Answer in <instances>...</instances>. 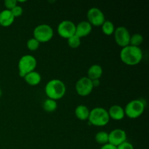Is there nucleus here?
Segmentation results:
<instances>
[{"instance_id": "nucleus-1", "label": "nucleus", "mask_w": 149, "mask_h": 149, "mask_svg": "<svg viewBox=\"0 0 149 149\" xmlns=\"http://www.w3.org/2000/svg\"><path fill=\"white\" fill-rule=\"evenodd\" d=\"M143 57V54L140 47L128 45L121 49V61L124 63L130 66H134L139 64L142 61Z\"/></svg>"}, {"instance_id": "nucleus-2", "label": "nucleus", "mask_w": 149, "mask_h": 149, "mask_svg": "<svg viewBox=\"0 0 149 149\" xmlns=\"http://www.w3.org/2000/svg\"><path fill=\"white\" fill-rule=\"evenodd\" d=\"M45 92L48 98L58 100L62 98L66 92V87L63 81L61 79L49 80L45 87Z\"/></svg>"}, {"instance_id": "nucleus-3", "label": "nucleus", "mask_w": 149, "mask_h": 149, "mask_svg": "<svg viewBox=\"0 0 149 149\" xmlns=\"http://www.w3.org/2000/svg\"><path fill=\"white\" fill-rule=\"evenodd\" d=\"M88 120L94 126L104 127L109 123L110 117L106 109L102 107H96L90 111Z\"/></svg>"}, {"instance_id": "nucleus-4", "label": "nucleus", "mask_w": 149, "mask_h": 149, "mask_svg": "<svg viewBox=\"0 0 149 149\" xmlns=\"http://www.w3.org/2000/svg\"><path fill=\"white\" fill-rule=\"evenodd\" d=\"M37 65V61L34 56L31 55H23L18 61V72L20 77H24L29 73L35 71Z\"/></svg>"}, {"instance_id": "nucleus-5", "label": "nucleus", "mask_w": 149, "mask_h": 149, "mask_svg": "<svg viewBox=\"0 0 149 149\" xmlns=\"http://www.w3.org/2000/svg\"><path fill=\"white\" fill-rule=\"evenodd\" d=\"M125 110V116L132 119L140 117L145 111V104L141 100L135 99L130 101L126 105Z\"/></svg>"}, {"instance_id": "nucleus-6", "label": "nucleus", "mask_w": 149, "mask_h": 149, "mask_svg": "<svg viewBox=\"0 0 149 149\" xmlns=\"http://www.w3.org/2000/svg\"><path fill=\"white\" fill-rule=\"evenodd\" d=\"M33 38L39 43H46L49 42L54 36L53 29L49 25L40 24L36 26L33 31Z\"/></svg>"}, {"instance_id": "nucleus-7", "label": "nucleus", "mask_w": 149, "mask_h": 149, "mask_svg": "<svg viewBox=\"0 0 149 149\" xmlns=\"http://www.w3.org/2000/svg\"><path fill=\"white\" fill-rule=\"evenodd\" d=\"M76 91L79 95L81 97H85L91 94L94 87L93 84V81L87 77H84L80 78L76 83Z\"/></svg>"}, {"instance_id": "nucleus-8", "label": "nucleus", "mask_w": 149, "mask_h": 149, "mask_svg": "<svg viewBox=\"0 0 149 149\" xmlns=\"http://www.w3.org/2000/svg\"><path fill=\"white\" fill-rule=\"evenodd\" d=\"M113 36L116 43L122 48L130 45L131 34L128 29L125 26H119L115 29Z\"/></svg>"}, {"instance_id": "nucleus-9", "label": "nucleus", "mask_w": 149, "mask_h": 149, "mask_svg": "<svg viewBox=\"0 0 149 149\" xmlns=\"http://www.w3.org/2000/svg\"><path fill=\"white\" fill-rule=\"evenodd\" d=\"M76 24L71 20H63L58 24L57 31L58 35L63 39H68L75 35Z\"/></svg>"}, {"instance_id": "nucleus-10", "label": "nucleus", "mask_w": 149, "mask_h": 149, "mask_svg": "<svg viewBox=\"0 0 149 149\" xmlns=\"http://www.w3.org/2000/svg\"><path fill=\"white\" fill-rule=\"evenodd\" d=\"M87 21L92 26H101L106 18L103 12L97 7H92L87 11Z\"/></svg>"}, {"instance_id": "nucleus-11", "label": "nucleus", "mask_w": 149, "mask_h": 149, "mask_svg": "<svg viewBox=\"0 0 149 149\" xmlns=\"http://www.w3.org/2000/svg\"><path fill=\"white\" fill-rule=\"evenodd\" d=\"M127 133L124 130L114 129L109 133V143L117 147L127 141Z\"/></svg>"}, {"instance_id": "nucleus-12", "label": "nucleus", "mask_w": 149, "mask_h": 149, "mask_svg": "<svg viewBox=\"0 0 149 149\" xmlns=\"http://www.w3.org/2000/svg\"><path fill=\"white\" fill-rule=\"evenodd\" d=\"M92 30H93V26H91V24L88 21L83 20L76 25L75 35L81 39L90 35Z\"/></svg>"}, {"instance_id": "nucleus-13", "label": "nucleus", "mask_w": 149, "mask_h": 149, "mask_svg": "<svg viewBox=\"0 0 149 149\" xmlns=\"http://www.w3.org/2000/svg\"><path fill=\"white\" fill-rule=\"evenodd\" d=\"M110 119L116 121H120L123 119L125 116V110L122 106L119 105H113L111 106L109 110L108 111Z\"/></svg>"}, {"instance_id": "nucleus-14", "label": "nucleus", "mask_w": 149, "mask_h": 149, "mask_svg": "<svg viewBox=\"0 0 149 149\" xmlns=\"http://www.w3.org/2000/svg\"><path fill=\"white\" fill-rule=\"evenodd\" d=\"M15 17L12 14L11 11L8 10H4L0 12V26L3 27L10 26L15 21Z\"/></svg>"}, {"instance_id": "nucleus-15", "label": "nucleus", "mask_w": 149, "mask_h": 149, "mask_svg": "<svg viewBox=\"0 0 149 149\" xmlns=\"http://www.w3.org/2000/svg\"><path fill=\"white\" fill-rule=\"evenodd\" d=\"M103 68L98 64H93L89 68L87 71V77L92 81L100 79L103 75Z\"/></svg>"}, {"instance_id": "nucleus-16", "label": "nucleus", "mask_w": 149, "mask_h": 149, "mask_svg": "<svg viewBox=\"0 0 149 149\" xmlns=\"http://www.w3.org/2000/svg\"><path fill=\"white\" fill-rule=\"evenodd\" d=\"M25 81L31 86H36L42 81V77L39 72L36 71H31L26 74L24 77Z\"/></svg>"}, {"instance_id": "nucleus-17", "label": "nucleus", "mask_w": 149, "mask_h": 149, "mask_svg": "<svg viewBox=\"0 0 149 149\" xmlns=\"http://www.w3.org/2000/svg\"><path fill=\"white\" fill-rule=\"evenodd\" d=\"M90 112V109L84 105H79L76 108L74 111L76 117L81 121L88 120Z\"/></svg>"}, {"instance_id": "nucleus-18", "label": "nucleus", "mask_w": 149, "mask_h": 149, "mask_svg": "<svg viewBox=\"0 0 149 149\" xmlns=\"http://www.w3.org/2000/svg\"><path fill=\"white\" fill-rule=\"evenodd\" d=\"M115 29L116 28H115L114 24L111 20H105V22L101 26L102 31L106 36L113 35L114 33Z\"/></svg>"}, {"instance_id": "nucleus-19", "label": "nucleus", "mask_w": 149, "mask_h": 149, "mask_svg": "<svg viewBox=\"0 0 149 149\" xmlns=\"http://www.w3.org/2000/svg\"><path fill=\"white\" fill-rule=\"evenodd\" d=\"M58 108V103L56 100H54L52 99L47 98L44 101L43 103V109L45 111L49 112H54Z\"/></svg>"}, {"instance_id": "nucleus-20", "label": "nucleus", "mask_w": 149, "mask_h": 149, "mask_svg": "<svg viewBox=\"0 0 149 149\" xmlns=\"http://www.w3.org/2000/svg\"><path fill=\"white\" fill-rule=\"evenodd\" d=\"M95 140L98 144L105 145L109 143V133L105 131H100L95 135Z\"/></svg>"}, {"instance_id": "nucleus-21", "label": "nucleus", "mask_w": 149, "mask_h": 149, "mask_svg": "<svg viewBox=\"0 0 149 149\" xmlns=\"http://www.w3.org/2000/svg\"><path fill=\"white\" fill-rule=\"evenodd\" d=\"M143 42V36L141 33H136L130 36L129 45L134 47H139L140 45H142Z\"/></svg>"}, {"instance_id": "nucleus-22", "label": "nucleus", "mask_w": 149, "mask_h": 149, "mask_svg": "<svg viewBox=\"0 0 149 149\" xmlns=\"http://www.w3.org/2000/svg\"><path fill=\"white\" fill-rule=\"evenodd\" d=\"M67 40H68V46L72 49H77L81 45V39L76 35L71 36Z\"/></svg>"}, {"instance_id": "nucleus-23", "label": "nucleus", "mask_w": 149, "mask_h": 149, "mask_svg": "<svg viewBox=\"0 0 149 149\" xmlns=\"http://www.w3.org/2000/svg\"><path fill=\"white\" fill-rule=\"evenodd\" d=\"M39 45H40V43L33 37L29 39L27 41V43H26L27 48L30 51H36V49H39Z\"/></svg>"}, {"instance_id": "nucleus-24", "label": "nucleus", "mask_w": 149, "mask_h": 149, "mask_svg": "<svg viewBox=\"0 0 149 149\" xmlns=\"http://www.w3.org/2000/svg\"><path fill=\"white\" fill-rule=\"evenodd\" d=\"M6 10H11L17 5V0H5L4 2Z\"/></svg>"}, {"instance_id": "nucleus-25", "label": "nucleus", "mask_w": 149, "mask_h": 149, "mask_svg": "<svg viewBox=\"0 0 149 149\" xmlns=\"http://www.w3.org/2000/svg\"><path fill=\"white\" fill-rule=\"evenodd\" d=\"M10 11H11L12 14H13V16L15 17V18L17 17H20V15H22V14H23V8H22V7H20V6L19 5H17L16 7H15L14 8H13V10H10Z\"/></svg>"}, {"instance_id": "nucleus-26", "label": "nucleus", "mask_w": 149, "mask_h": 149, "mask_svg": "<svg viewBox=\"0 0 149 149\" xmlns=\"http://www.w3.org/2000/svg\"><path fill=\"white\" fill-rule=\"evenodd\" d=\"M117 149H135L134 148L133 146L132 143H130V142L127 141H125V142L122 143V144H120L119 146H118L116 147Z\"/></svg>"}, {"instance_id": "nucleus-27", "label": "nucleus", "mask_w": 149, "mask_h": 149, "mask_svg": "<svg viewBox=\"0 0 149 149\" xmlns=\"http://www.w3.org/2000/svg\"><path fill=\"white\" fill-rule=\"evenodd\" d=\"M100 149H117V148H116V146H114L111 145V144H110L108 143L102 146Z\"/></svg>"}, {"instance_id": "nucleus-28", "label": "nucleus", "mask_w": 149, "mask_h": 149, "mask_svg": "<svg viewBox=\"0 0 149 149\" xmlns=\"http://www.w3.org/2000/svg\"><path fill=\"white\" fill-rule=\"evenodd\" d=\"M93 87H98L100 85V80L97 79V80H93Z\"/></svg>"}, {"instance_id": "nucleus-29", "label": "nucleus", "mask_w": 149, "mask_h": 149, "mask_svg": "<svg viewBox=\"0 0 149 149\" xmlns=\"http://www.w3.org/2000/svg\"><path fill=\"white\" fill-rule=\"evenodd\" d=\"M1 95V86H0V96Z\"/></svg>"}]
</instances>
